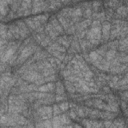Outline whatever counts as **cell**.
<instances>
[{
	"mask_svg": "<svg viewBox=\"0 0 128 128\" xmlns=\"http://www.w3.org/2000/svg\"><path fill=\"white\" fill-rule=\"evenodd\" d=\"M86 39L93 45V46H98L102 42V31H101V26L99 27H94L88 29L87 34H86Z\"/></svg>",
	"mask_w": 128,
	"mask_h": 128,
	"instance_id": "1",
	"label": "cell"
},
{
	"mask_svg": "<svg viewBox=\"0 0 128 128\" xmlns=\"http://www.w3.org/2000/svg\"><path fill=\"white\" fill-rule=\"evenodd\" d=\"M49 11V1H32V14Z\"/></svg>",
	"mask_w": 128,
	"mask_h": 128,
	"instance_id": "2",
	"label": "cell"
},
{
	"mask_svg": "<svg viewBox=\"0 0 128 128\" xmlns=\"http://www.w3.org/2000/svg\"><path fill=\"white\" fill-rule=\"evenodd\" d=\"M36 111L39 114L41 120H50L51 118H53V108H52V106L44 105V106H41L40 108H38Z\"/></svg>",
	"mask_w": 128,
	"mask_h": 128,
	"instance_id": "3",
	"label": "cell"
},
{
	"mask_svg": "<svg viewBox=\"0 0 128 128\" xmlns=\"http://www.w3.org/2000/svg\"><path fill=\"white\" fill-rule=\"evenodd\" d=\"M21 78L24 81H26L27 83H35L37 80H39L41 78H44V77L38 71H26L21 76Z\"/></svg>",
	"mask_w": 128,
	"mask_h": 128,
	"instance_id": "4",
	"label": "cell"
},
{
	"mask_svg": "<svg viewBox=\"0 0 128 128\" xmlns=\"http://www.w3.org/2000/svg\"><path fill=\"white\" fill-rule=\"evenodd\" d=\"M111 22L109 21H103L101 24V31H102V42H107L110 39V33H111Z\"/></svg>",
	"mask_w": 128,
	"mask_h": 128,
	"instance_id": "5",
	"label": "cell"
},
{
	"mask_svg": "<svg viewBox=\"0 0 128 128\" xmlns=\"http://www.w3.org/2000/svg\"><path fill=\"white\" fill-rule=\"evenodd\" d=\"M49 23L52 25V27L54 28V30H55L60 36H61V35H65V34H64V33H65V30H64V28L62 27V25L60 24V22L58 21L56 15H51V16H50V18H49Z\"/></svg>",
	"mask_w": 128,
	"mask_h": 128,
	"instance_id": "6",
	"label": "cell"
},
{
	"mask_svg": "<svg viewBox=\"0 0 128 128\" xmlns=\"http://www.w3.org/2000/svg\"><path fill=\"white\" fill-rule=\"evenodd\" d=\"M17 24V26L19 27V30H20V36H21V40L22 39H26L29 37L30 35V29L27 27L26 23L24 22V20H18L15 22Z\"/></svg>",
	"mask_w": 128,
	"mask_h": 128,
	"instance_id": "7",
	"label": "cell"
},
{
	"mask_svg": "<svg viewBox=\"0 0 128 128\" xmlns=\"http://www.w3.org/2000/svg\"><path fill=\"white\" fill-rule=\"evenodd\" d=\"M12 4V1H0V13H1V19L4 20L5 17L9 14L11 8L10 5Z\"/></svg>",
	"mask_w": 128,
	"mask_h": 128,
	"instance_id": "8",
	"label": "cell"
},
{
	"mask_svg": "<svg viewBox=\"0 0 128 128\" xmlns=\"http://www.w3.org/2000/svg\"><path fill=\"white\" fill-rule=\"evenodd\" d=\"M96 68H98L99 70L101 71H106V72H109L110 70V67H111V63L109 61H107L105 58H103L102 60L100 61H97V62H94L92 63Z\"/></svg>",
	"mask_w": 128,
	"mask_h": 128,
	"instance_id": "9",
	"label": "cell"
},
{
	"mask_svg": "<svg viewBox=\"0 0 128 128\" xmlns=\"http://www.w3.org/2000/svg\"><path fill=\"white\" fill-rule=\"evenodd\" d=\"M45 33H46V35H47L48 37H50V38L52 39V41H53V40H57V38L60 36V35L54 30V28L52 27V25H51L49 22L45 24Z\"/></svg>",
	"mask_w": 128,
	"mask_h": 128,
	"instance_id": "10",
	"label": "cell"
},
{
	"mask_svg": "<svg viewBox=\"0 0 128 128\" xmlns=\"http://www.w3.org/2000/svg\"><path fill=\"white\" fill-rule=\"evenodd\" d=\"M57 43H59L60 45H62L63 47H65L66 49H69L71 46V39L69 35H61L57 38L56 40Z\"/></svg>",
	"mask_w": 128,
	"mask_h": 128,
	"instance_id": "11",
	"label": "cell"
},
{
	"mask_svg": "<svg viewBox=\"0 0 128 128\" xmlns=\"http://www.w3.org/2000/svg\"><path fill=\"white\" fill-rule=\"evenodd\" d=\"M111 33H110V39L113 41L116 38H119V34L121 31L120 24H111Z\"/></svg>",
	"mask_w": 128,
	"mask_h": 128,
	"instance_id": "12",
	"label": "cell"
},
{
	"mask_svg": "<svg viewBox=\"0 0 128 128\" xmlns=\"http://www.w3.org/2000/svg\"><path fill=\"white\" fill-rule=\"evenodd\" d=\"M8 29L11 31V33L13 34L14 38L17 39V40H21V36H20V30H19V27L17 26L16 23H11L8 25Z\"/></svg>",
	"mask_w": 128,
	"mask_h": 128,
	"instance_id": "13",
	"label": "cell"
},
{
	"mask_svg": "<svg viewBox=\"0 0 128 128\" xmlns=\"http://www.w3.org/2000/svg\"><path fill=\"white\" fill-rule=\"evenodd\" d=\"M56 87H55V94L56 95H64L65 94V86H64V83H62L61 81H57L56 83Z\"/></svg>",
	"mask_w": 128,
	"mask_h": 128,
	"instance_id": "14",
	"label": "cell"
},
{
	"mask_svg": "<svg viewBox=\"0 0 128 128\" xmlns=\"http://www.w3.org/2000/svg\"><path fill=\"white\" fill-rule=\"evenodd\" d=\"M106 105L107 103L104 102V100H101V99H94V104H93V107L95 109H98V110H105L106 108Z\"/></svg>",
	"mask_w": 128,
	"mask_h": 128,
	"instance_id": "15",
	"label": "cell"
},
{
	"mask_svg": "<svg viewBox=\"0 0 128 128\" xmlns=\"http://www.w3.org/2000/svg\"><path fill=\"white\" fill-rule=\"evenodd\" d=\"M34 18H35L37 21H39V22L41 23V25H45L46 23H48L47 21H49L50 16H49L47 13H44V14H39V15L35 16Z\"/></svg>",
	"mask_w": 128,
	"mask_h": 128,
	"instance_id": "16",
	"label": "cell"
},
{
	"mask_svg": "<svg viewBox=\"0 0 128 128\" xmlns=\"http://www.w3.org/2000/svg\"><path fill=\"white\" fill-rule=\"evenodd\" d=\"M100 118L103 120H112L116 118V114L112 113V112H108V111H101L100 113Z\"/></svg>",
	"mask_w": 128,
	"mask_h": 128,
	"instance_id": "17",
	"label": "cell"
},
{
	"mask_svg": "<svg viewBox=\"0 0 128 128\" xmlns=\"http://www.w3.org/2000/svg\"><path fill=\"white\" fill-rule=\"evenodd\" d=\"M88 55L90 58V63H94V62H97V61H100L103 59V57L100 56L96 51H90Z\"/></svg>",
	"mask_w": 128,
	"mask_h": 128,
	"instance_id": "18",
	"label": "cell"
},
{
	"mask_svg": "<svg viewBox=\"0 0 128 128\" xmlns=\"http://www.w3.org/2000/svg\"><path fill=\"white\" fill-rule=\"evenodd\" d=\"M64 86H65V89L67 90V92H69L70 94H75L76 93V88H75V86L72 82L64 80Z\"/></svg>",
	"mask_w": 128,
	"mask_h": 128,
	"instance_id": "19",
	"label": "cell"
},
{
	"mask_svg": "<svg viewBox=\"0 0 128 128\" xmlns=\"http://www.w3.org/2000/svg\"><path fill=\"white\" fill-rule=\"evenodd\" d=\"M60 122L62 123V125H68V124H72V119L70 118V116L66 113H62L59 116Z\"/></svg>",
	"mask_w": 128,
	"mask_h": 128,
	"instance_id": "20",
	"label": "cell"
},
{
	"mask_svg": "<svg viewBox=\"0 0 128 128\" xmlns=\"http://www.w3.org/2000/svg\"><path fill=\"white\" fill-rule=\"evenodd\" d=\"M116 55H117V51L116 50H114V49H108L107 51H106V54H105V59L107 60V61H109V62H111L115 57H116Z\"/></svg>",
	"mask_w": 128,
	"mask_h": 128,
	"instance_id": "21",
	"label": "cell"
},
{
	"mask_svg": "<svg viewBox=\"0 0 128 128\" xmlns=\"http://www.w3.org/2000/svg\"><path fill=\"white\" fill-rule=\"evenodd\" d=\"M113 124L117 127V128H125L126 127V121L123 118H115L113 119Z\"/></svg>",
	"mask_w": 128,
	"mask_h": 128,
	"instance_id": "22",
	"label": "cell"
},
{
	"mask_svg": "<svg viewBox=\"0 0 128 128\" xmlns=\"http://www.w3.org/2000/svg\"><path fill=\"white\" fill-rule=\"evenodd\" d=\"M91 8H92L93 13L104 11L103 10V3L102 2H92V7Z\"/></svg>",
	"mask_w": 128,
	"mask_h": 128,
	"instance_id": "23",
	"label": "cell"
},
{
	"mask_svg": "<svg viewBox=\"0 0 128 128\" xmlns=\"http://www.w3.org/2000/svg\"><path fill=\"white\" fill-rule=\"evenodd\" d=\"M24 22L26 23V25H27V27L30 29V31H36V25H35V23H34V21H33V18H25V20H24Z\"/></svg>",
	"mask_w": 128,
	"mask_h": 128,
	"instance_id": "24",
	"label": "cell"
},
{
	"mask_svg": "<svg viewBox=\"0 0 128 128\" xmlns=\"http://www.w3.org/2000/svg\"><path fill=\"white\" fill-rule=\"evenodd\" d=\"M73 109L75 110V112H76V114L78 115V117H79V118H82V119L86 118V114H85L84 108H83L82 106H78V105H76V107H75V108H73Z\"/></svg>",
	"mask_w": 128,
	"mask_h": 128,
	"instance_id": "25",
	"label": "cell"
},
{
	"mask_svg": "<svg viewBox=\"0 0 128 128\" xmlns=\"http://www.w3.org/2000/svg\"><path fill=\"white\" fill-rule=\"evenodd\" d=\"M63 3L60 1H49V11L50 10H56L57 8H60Z\"/></svg>",
	"mask_w": 128,
	"mask_h": 128,
	"instance_id": "26",
	"label": "cell"
},
{
	"mask_svg": "<svg viewBox=\"0 0 128 128\" xmlns=\"http://www.w3.org/2000/svg\"><path fill=\"white\" fill-rule=\"evenodd\" d=\"M92 14H93V11H92L91 7L86 8V9L83 10V17L85 19H91L92 18Z\"/></svg>",
	"mask_w": 128,
	"mask_h": 128,
	"instance_id": "27",
	"label": "cell"
},
{
	"mask_svg": "<svg viewBox=\"0 0 128 128\" xmlns=\"http://www.w3.org/2000/svg\"><path fill=\"white\" fill-rule=\"evenodd\" d=\"M128 37V26H124V27H121V31H120V34H119V39H124Z\"/></svg>",
	"mask_w": 128,
	"mask_h": 128,
	"instance_id": "28",
	"label": "cell"
},
{
	"mask_svg": "<svg viewBox=\"0 0 128 128\" xmlns=\"http://www.w3.org/2000/svg\"><path fill=\"white\" fill-rule=\"evenodd\" d=\"M58 105H59V107H60V109H61L62 112H67V111L69 110V108H70V106H69V102H68V101L61 102V103H59Z\"/></svg>",
	"mask_w": 128,
	"mask_h": 128,
	"instance_id": "29",
	"label": "cell"
},
{
	"mask_svg": "<svg viewBox=\"0 0 128 128\" xmlns=\"http://www.w3.org/2000/svg\"><path fill=\"white\" fill-rule=\"evenodd\" d=\"M52 108H53V117H54V116H60V115L62 114V111H61L59 105L54 104V105L52 106Z\"/></svg>",
	"mask_w": 128,
	"mask_h": 128,
	"instance_id": "30",
	"label": "cell"
},
{
	"mask_svg": "<svg viewBox=\"0 0 128 128\" xmlns=\"http://www.w3.org/2000/svg\"><path fill=\"white\" fill-rule=\"evenodd\" d=\"M67 100V96L64 94V95H56L55 96V102L56 103H61V102H64Z\"/></svg>",
	"mask_w": 128,
	"mask_h": 128,
	"instance_id": "31",
	"label": "cell"
},
{
	"mask_svg": "<svg viewBox=\"0 0 128 128\" xmlns=\"http://www.w3.org/2000/svg\"><path fill=\"white\" fill-rule=\"evenodd\" d=\"M68 115L70 116V118H71L72 120H79V119H80V118L78 117V115L76 114V112H75L74 109H70L69 112H68Z\"/></svg>",
	"mask_w": 128,
	"mask_h": 128,
	"instance_id": "32",
	"label": "cell"
},
{
	"mask_svg": "<svg viewBox=\"0 0 128 128\" xmlns=\"http://www.w3.org/2000/svg\"><path fill=\"white\" fill-rule=\"evenodd\" d=\"M45 83H49V82H53L55 80H57V75L54 74V75H50L48 77H45Z\"/></svg>",
	"mask_w": 128,
	"mask_h": 128,
	"instance_id": "33",
	"label": "cell"
},
{
	"mask_svg": "<svg viewBox=\"0 0 128 128\" xmlns=\"http://www.w3.org/2000/svg\"><path fill=\"white\" fill-rule=\"evenodd\" d=\"M120 96H121V100L128 103V91H122L120 93Z\"/></svg>",
	"mask_w": 128,
	"mask_h": 128,
	"instance_id": "34",
	"label": "cell"
},
{
	"mask_svg": "<svg viewBox=\"0 0 128 128\" xmlns=\"http://www.w3.org/2000/svg\"><path fill=\"white\" fill-rule=\"evenodd\" d=\"M126 84H128V78L127 77H122L119 80V82H118V86L119 87L120 86H123V85H126Z\"/></svg>",
	"mask_w": 128,
	"mask_h": 128,
	"instance_id": "35",
	"label": "cell"
},
{
	"mask_svg": "<svg viewBox=\"0 0 128 128\" xmlns=\"http://www.w3.org/2000/svg\"><path fill=\"white\" fill-rule=\"evenodd\" d=\"M112 120H104L103 121V125H104V128H109L111 125H112Z\"/></svg>",
	"mask_w": 128,
	"mask_h": 128,
	"instance_id": "36",
	"label": "cell"
},
{
	"mask_svg": "<svg viewBox=\"0 0 128 128\" xmlns=\"http://www.w3.org/2000/svg\"><path fill=\"white\" fill-rule=\"evenodd\" d=\"M102 91L104 92V94H110L111 93V88L109 86H103L102 87Z\"/></svg>",
	"mask_w": 128,
	"mask_h": 128,
	"instance_id": "37",
	"label": "cell"
},
{
	"mask_svg": "<svg viewBox=\"0 0 128 128\" xmlns=\"http://www.w3.org/2000/svg\"><path fill=\"white\" fill-rule=\"evenodd\" d=\"M118 90H120V91H128V84L123 85V86H120Z\"/></svg>",
	"mask_w": 128,
	"mask_h": 128,
	"instance_id": "38",
	"label": "cell"
},
{
	"mask_svg": "<svg viewBox=\"0 0 128 128\" xmlns=\"http://www.w3.org/2000/svg\"><path fill=\"white\" fill-rule=\"evenodd\" d=\"M63 128H74V124H68V125H63Z\"/></svg>",
	"mask_w": 128,
	"mask_h": 128,
	"instance_id": "39",
	"label": "cell"
},
{
	"mask_svg": "<svg viewBox=\"0 0 128 128\" xmlns=\"http://www.w3.org/2000/svg\"><path fill=\"white\" fill-rule=\"evenodd\" d=\"M74 128H83V126L80 124H74Z\"/></svg>",
	"mask_w": 128,
	"mask_h": 128,
	"instance_id": "40",
	"label": "cell"
}]
</instances>
